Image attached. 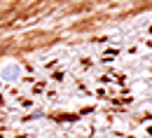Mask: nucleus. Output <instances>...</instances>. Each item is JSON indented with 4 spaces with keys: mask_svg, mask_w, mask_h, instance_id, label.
Listing matches in <instances>:
<instances>
[{
    "mask_svg": "<svg viewBox=\"0 0 152 138\" xmlns=\"http://www.w3.org/2000/svg\"><path fill=\"white\" fill-rule=\"evenodd\" d=\"M17 75H19V70H5L2 73V77H7V80H14Z\"/></svg>",
    "mask_w": 152,
    "mask_h": 138,
    "instance_id": "nucleus-1",
    "label": "nucleus"
}]
</instances>
